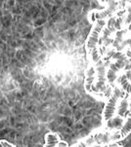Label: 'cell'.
I'll list each match as a JSON object with an SVG mask.
<instances>
[{"label":"cell","mask_w":131,"mask_h":147,"mask_svg":"<svg viewBox=\"0 0 131 147\" xmlns=\"http://www.w3.org/2000/svg\"><path fill=\"white\" fill-rule=\"evenodd\" d=\"M106 82H107L106 66L104 65L102 61H99L97 63V84L95 88L93 89L98 92H104L106 90Z\"/></svg>","instance_id":"4"},{"label":"cell","mask_w":131,"mask_h":147,"mask_svg":"<svg viewBox=\"0 0 131 147\" xmlns=\"http://www.w3.org/2000/svg\"><path fill=\"white\" fill-rule=\"evenodd\" d=\"M125 55H126V57H127L128 59H129V60H131V50H127V51H126Z\"/></svg>","instance_id":"16"},{"label":"cell","mask_w":131,"mask_h":147,"mask_svg":"<svg viewBox=\"0 0 131 147\" xmlns=\"http://www.w3.org/2000/svg\"><path fill=\"white\" fill-rule=\"evenodd\" d=\"M123 21H124V19H123V17H120V16H118V17L116 19V22H115V28H116V32H120V30H122Z\"/></svg>","instance_id":"12"},{"label":"cell","mask_w":131,"mask_h":147,"mask_svg":"<svg viewBox=\"0 0 131 147\" xmlns=\"http://www.w3.org/2000/svg\"><path fill=\"white\" fill-rule=\"evenodd\" d=\"M113 41H114L113 37H110V38L106 39L105 41H103V45L104 46H109V45H111V44H113Z\"/></svg>","instance_id":"13"},{"label":"cell","mask_w":131,"mask_h":147,"mask_svg":"<svg viewBox=\"0 0 131 147\" xmlns=\"http://www.w3.org/2000/svg\"><path fill=\"white\" fill-rule=\"evenodd\" d=\"M129 30H130V32H131V25H129Z\"/></svg>","instance_id":"20"},{"label":"cell","mask_w":131,"mask_h":147,"mask_svg":"<svg viewBox=\"0 0 131 147\" xmlns=\"http://www.w3.org/2000/svg\"><path fill=\"white\" fill-rule=\"evenodd\" d=\"M106 25H107L106 20H97L96 22L94 23L91 32H90L89 35H88L86 44H85V50H86L87 55H90L93 49L97 47L100 34H101L102 30L105 28Z\"/></svg>","instance_id":"2"},{"label":"cell","mask_w":131,"mask_h":147,"mask_svg":"<svg viewBox=\"0 0 131 147\" xmlns=\"http://www.w3.org/2000/svg\"><path fill=\"white\" fill-rule=\"evenodd\" d=\"M107 147H120V145H118V143H111V144H108V145H107Z\"/></svg>","instance_id":"17"},{"label":"cell","mask_w":131,"mask_h":147,"mask_svg":"<svg viewBox=\"0 0 131 147\" xmlns=\"http://www.w3.org/2000/svg\"><path fill=\"white\" fill-rule=\"evenodd\" d=\"M59 142V137L55 134H47L45 136V146L44 147H56Z\"/></svg>","instance_id":"9"},{"label":"cell","mask_w":131,"mask_h":147,"mask_svg":"<svg viewBox=\"0 0 131 147\" xmlns=\"http://www.w3.org/2000/svg\"><path fill=\"white\" fill-rule=\"evenodd\" d=\"M130 62H131V60H129L127 57H125V58L116 60V62L111 64L108 72H107V80L109 82L110 84L115 85V82L118 77V73H120V71L124 70L125 66L127 65V64H129Z\"/></svg>","instance_id":"3"},{"label":"cell","mask_w":131,"mask_h":147,"mask_svg":"<svg viewBox=\"0 0 131 147\" xmlns=\"http://www.w3.org/2000/svg\"><path fill=\"white\" fill-rule=\"evenodd\" d=\"M120 147H122V146H120Z\"/></svg>","instance_id":"21"},{"label":"cell","mask_w":131,"mask_h":147,"mask_svg":"<svg viewBox=\"0 0 131 147\" xmlns=\"http://www.w3.org/2000/svg\"><path fill=\"white\" fill-rule=\"evenodd\" d=\"M129 102H130V95L126 93L121 98V100L120 101V105H118V108H116V112H118V117L120 118L125 117V115L128 113V110H129Z\"/></svg>","instance_id":"6"},{"label":"cell","mask_w":131,"mask_h":147,"mask_svg":"<svg viewBox=\"0 0 131 147\" xmlns=\"http://www.w3.org/2000/svg\"><path fill=\"white\" fill-rule=\"evenodd\" d=\"M121 138H125L127 136L131 134V95H130V102H129V110H128L127 116L125 118V122L123 124L122 127L120 130Z\"/></svg>","instance_id":"7"},{"label":"cell","mask_w":131,"mask_h":147,"mask_svg":"<svg viewBox=\"0 0 131 147\" xmlns=\"http://www.w3.org/2000/svg\"><path fill=\"white\" fill-rule=\"evenodd\" d=\"M125 92L123 91V89L121 88L120 85H116L114 87V90L112 95L110 96L108 102H107L106 106L104 108L103 111V122L108 123L109 121L113 119V117L115 116V113L118 108V105L120 103L123 96L125 95Z\"/></svg>","instance_id":"1"},{"label":"cell","mask_w":131,"mask_h":147,"mask_svg":"<svg viewBox=\"0 0 131 147\" xmlns=\"http://www.w3.org/2000/svg\"><path fill=\"white\" fill-rule=\"evenodd\" d=\"M127 43H128V45L131 46V37H130V38H128V39H127Z\"/></svg>","instance_id":"18"},{"label":"cell","mask_w":131,"mask_h":147,"mask_svg":"<svg viewBox=\"0 0 131 147\" xmlns=\"http://www.w3.org/2000/svg\"><path fill=\"white\" fill-rule=\"evenodd\" d=\"M1 143L3 144V146H4V147H15V146L11 145L10 143H8V142H6V141H2Z\"/></svg>","instance_id":"15"},{"label":"cell","mask_w":131,"mask_h":147,"mask_svg":"<svg viewBox=\"0 0 131 147\" xmlns=\"http://www.w3.org/2000/svg\"><path fill=\"white\" fill-rule=\"evenodd\" d=\"M123 25L129 26L131 25V1L128 2L127 4V11H126V17L123 21Z\"/></svg>","instance_id":"11"},{"label":"cell","mask_w":131,"mask_h":147,"mask_svg":"<svg viewBox=\"0 0 131 147\" xmlns=\"http://www.w3.org/2000/svg\"><path fill=\"white\" fill-rule=\"evenodd\" d=\"M116 80H118V84H120V86L123 89V91H124L125 93L131 95V82H130V79L127 77V75H126V73H123V74H121L120 76H118Z\"/></svg>","instance_id":"8"},{"label":"cell","mask_w":131,"mask_h":147,"mask_svg":"<svg viewBox=\"0 0 131 147\" xmlns=\"http://www.w3.org/2000/svg\"><path fill=\"white\" fill-rule=\"evenodd\" d=\"M95 75H96V67L94 64H90L87 67L86 73H85V90L87 92H92L93 82L95 80Z\"/></svg>","instance_id":"5"},{"label":"cell","mask_w":131,"mask_h":147,"mask_svg":"<svg viewBox=\"0 0 131 147\" xmlns=\"http://www.w3.org/2000/svg\"><path fill=\"white\" fill-rule=\"evenodd\" d=\"M56 147H68V144L66 142H63V141H59L58 144L56 145Z\"/></svg>","instance_id":"14"},{"label":"cell","mask_w":131,"mask_h":147,"mask_svg":"<svg viewBox=\"0 0 131 147\" xmlns=\"http://www.w3.org/2000/svg\"><path fill=\"white\" fill-rule=\"evenodd\" d=\"M0 147H4V146H3V144H2V143H0Z\"/></svg>","instance_id":"19"},{"label":"cell","mask_w":131,"mask_h":147,"mask_svg":"<svg viewBox=\"0 0 131 147\" xmlns=\"http://www.w3.org/2000/svg\"><path fill=\"white\" fill-rule=\"evenodd\" d=\"M114 32H116V30L115 26H108V25H106V27H105V28H104V32H103L102 41H105L106 39L110 38Z\"/></svg>","instance_id":"10"}]
</instances>
